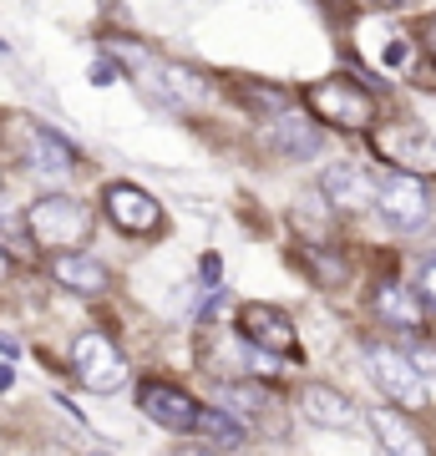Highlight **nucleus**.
<instances>
[{
	"mask_svg": "<svg viewBox=\"0 0 436 456\" xmlns=\"http://www.w3.org/2000/svg\"><path fill=\"white\" fill-rule=\"evenodd\" d=\"M371 314L391 330H421V294H411L401 279H381L371 289Z\"/></svg>",
	"mask_w": 436,
	"mask_h": 456,
	"instance_id": "nucleus-15",
	"label": "nucleus"
},
{
	"mask_svg": "<svg viewBox=\"0 0 436 456\" xmlns=\"http://www.w3.org/2000/svg\"><path fill=\"white\" fill-rule=\"evenodd\" d=\"M300 416L309 426H320V431H350L356 426V406L335 386H320V380H309L305 391H300Z\"/></svg>",
	"mask_w": 436,
	"mask_h": 456,
	"instance_id": "nucleus-14",
	"label": "nucleus"
},
{
	"mask_svg": "<svg viewBox=\"0 0 436 456\" xmlns=\"http://www.w3.org/2000/svg\"><path fill=\"white\" fill-rule=\"evenodd\" d=\"M239 335L264 355H300V340H294V320L279 305H239Z\"/></svg>",
	"mask_w": 436,
	"mask_h": 456,
	"instance_id": "nucleus-9",
	"label": "nucleus"
},
{
	"mask_svg": "<svg viewBox=\"0 0 436 456\" xmlns=\"http://www.w3.org/2000/svg\"><path fill=\"white\" fill-rule=\"evenodd\" d=\"M371 431L381 436V446H386V456H432V446H426V436H421L416 426L406 421L396 406H375L371 416Z\"/></svg>",
	"mask_w": 436,
	"mask_h": 456,
	"instance_id": "nucleus-16",
	"label": "nucleus"
},
{
	"mask_svg": "<svg viewBox=\"0 0 436 456\" xmlns=\"http://www.w3.org/2000/svg\"><path fill=\"white\" fill-rule=\"evenodd\" d=\"M264 142H269V152H275L279 163H315L320 147H325V132H320V122H309V117L279 112V117H269Z\"/></svg>",
	"mask_w": 436,
	"mask_h": 456,
	"instance_id": "nucleus-11",
	"label": "nucleus"
},
{
	"mask_svg": "<svg viewBox=\"0 0 436 456\" xmlns=\"http://www.w3.org/2000/svg\"><path fill=\"white\" fill-rule=\"evenodd\" d=\"M51 279H56L62 289L81 294V299H97V294H107V284H112L107 264H97L92 254H81V248L56 254V259H51Z\"/></svg>",
	"mask_w": 436,
	"mask_h": 456,
	"instance_id": "nucleus-13",
	"label": "nucleus"
},
{
	"mask_svg": "<svg viewBox=\"0 0 436 456\" xmlns=\"http://www.w3.org/2000/svg\"><path fill=\"white\" fill-rule=\"evenodd\" d=\"M0 51H5V41H0Z\"/></svg>",
	"mask_w": 436,
	"mask_h": 456,
	"instance_id": "nucleus-26",
	"label": "nucleus"
},
{
	"mask_svg": "<svg viewBox=\"0 0 436 456\" xmlns=\"http://www.w3.org/2000/svg\"><path fill=\"white\" fill-rule=\"evenodd\" d=\"M309 112H315V122H330V127L340 132H371L375 127V97L371 86H360L356 77H320V82L305 92Z\"/></svg>",
	"mask_w": 436,
	"mask_h": 456,
	"instance_id": "nucleus-2",
	"label": "nucleus"
},
{
	"mask_svg": "<svg viewBox=\"0 0 436 456\" xmlns=\"http://www.w3.org/2000/svg\"><path fill=\"white\" fill-rule=\"evenodd\" d=\"M26 233L51 254H71L92 239V208L71 193H46L26 208Z\"/></svg>",
	"mask_w": 436,
	"mask_h": 456,
	"instance_id": "nucleus-1",
	"label": "nucleus"
},
{
	"mask_svg": "<svg viewBox=\"0 0 436 456\" xmlns=\"http://www.w3.org/2000/svg\"><path fill=\"white\" fill-rule=\"evenodd\" d=\"M366 5H375V11H401V5H416V0H366Z\"/></svg>",
	"mask_w": 436,
	"mask_h": 456,
	"instance_id": "nucleus-21",
	"label": "nucleus"
},
{
	"mask_svg": "<svg viewBox=\"0 0 436 456\" xmlns=\"http://www.w3.org/2000/svg\"><path fill=\"white\" fill-rule=\"evenodd\" d=\"M416 294H421V305H426V310L436 314V259L426 264V269H421V284H416Z\"/></svg>",
	"mask_w": 436,
	"mask_h": 456,
	"instance_id": "nucleus-20",
	"label": "nucleus"
},
{
	"mask_svg": "<svg viewBox=\"0 0 436 456\" xmlns=\"http://www.w3.org/2000/svg\"><path fill=\"white\" fill-rule=\"evenodd\" d=\"M11 137H16L21 163L31 167L36 178H71V173L81 167L77 147L66 142V137H56L51 127L31 122V117H11Z\"/></svg>",
	"mask_w": 436,
	"mask_h": 456,
	"instance_id": "nucleus-5",
	"label": "nucleus"
},
{
	"mask_svg": "<svg viewBox=\"0 0 436 456\" xmlns=\"http://www.w3.org/2000/svg\"><path fill=\"white\" fill-rule=\"evenodd\" d=\"M375 213L386 218L396 233H411L432 218V193H426V183L411 178V173H391L381 188H375Z\"/></svg>",
	"mask_w": 436,
	"mask_h": 456,
	"instance_id": "nucleus-8",
	"label": "nucleus"
},
{
	"mask_svg": "<svg viewBox=\"0 0 436 456\" xmlns=\"http://www.w3.org/2000/svg\"><path fill=\"white\" fill-rule=\"evenodd\" d=\"M426 41H432V56H436V16H432V26H426Z\"/></svg>",
	"mask_w": 436,
	"mask_h": 456,
	"instance_id": "nucleus-24",
	"label": "nucleus"
},
{
	"mask_svg": "<svg viewBox=\"0 0 436 456\" xmlns=\"http://www.w3.org/2000/svg\"><path fill=\"white\" fill-rule=\"evenodd\" d=\"M147 71L158 77V97L168 102V107H193L198 97H203V77L198 71H188V66H158V61H147Z\"/></svg>",
	"mask_w": 436,
	"mask_h": 456,
	"instance_id": "nucleus-17",
	"label": "nucleus"
},
{
	"mask_svg": "<svg viewBox=\"0 0 436 456\" xmlns=\"http://www.w3.org/2000/svg\"><path fill=\"white\" fill-rule=\"evenodd\" d=\"M320 198L335 213H366V208H375V183L360 163L340 158V163H330L320 173Z\"/></svg>",
	"mask_w": 436,
	"mask_h": 456,
	"instance_id": "nucleus-10",
	"label": "nucleus"
},
{
	"mask_svg": "<svg viewBox=\"0 0 436 456\" xmlns=\"http://www.w3.org/2000/svg\"><path fill=\"white\" fill-rule=\"evenodd\" d=\"M71 370H77V380L86 386V391H117L122 380H128V355L117 350L112 335H102V330H86V335H77V345H71Z\"/></svg>",
	"mask_w": 436,
	"mask_h": 456,
	"instance_id": "nucleus-6",
	"label": "nucleus"
},
{
	"mask_svg": "<svg viewBox=\"0 0 436 456\" xmlns=\"http://www.w3.org/2000/svg\"><path fill=\"white\" fill-rule=\"evenodd\" d=\"M92 456H107V452H92Z\"/></svg>",
	"mask_w": 436,
	"mask_h": 456,
	"instance_id": "nucleus-25",
	"label": "nucleus"
},
{
	"mask_svg": "<svg viewBox=\"0 0 436 456\" xmlns=\"http://www.w3.org/2000/svg\"><path fill=\"white\" fill-rule=\"evenodd\" d=\"M173 456H213V452H209V446H203V441H193V446H178V452H173Z\"/></svg>",
	"mask_w": 436,
	"mask_h": 456,
	"instance_id": "nucleus-22",
	"label": "nucleus"
},
{
	"mask_svg": "<svg viewBox=\"0 0 436 456\" xmlns=\"http://www.w3.org/2000/svg\"><path fill=\"white\" fill-rule=\"evenodd\" d=\"M137 406H143L147 421L168 426V431H193L198 421V401L188 391H178V386H168V380H143L137 386Z\"/></svg>",
	"mask_w": 436,
	"mask_h": 456,
	"instance_id": "nucleus-12",
	"label": "nucleus"
},
{
	"mask_svg": "<svg viewBox=\"0 0 436 456\" xmlns=\"http://www.w3.org/2000/svg\"><path fill=\"white\" fill-rule=\"evenodd\" d=\"M243 97L254 102L259 112H269V117H279L284 107H290V92H275V86H254V82L243 86Z\"/></svg>",
	"mask_w": 436,
	"mask_h": 456,
	"instance_id": "nucleus-19",
	"label": "nucleus"
},
{
	"mask_svg": "<svg viewBox=\"0 0 436 456\" xmlns=\"http://www.w3.org/2000/svg\"><path fill=\"white\" fill-rule=\"evenodd\" d=\"M360 355H366V370H371L375 391L386 395L391 406H401V411H421V406H426V380H421V365L406 355L401 345L371 340Z\"/></svg>",
	"mask_w": 436,
	"mask_h": 456,
	"instance_id": "nucleus-3",
	"label": "nucleus"
},
{
	"mask_svg": "<svg viewBox=\"0 0 436 456\" xmlns=\"http://www.w3.org/2000/svg\"><path fill=\"white\" fill-rule=\"evenodd\" d=\"M193 431L203 441H213V446H243V441H249V426H243L234 411H224V406H203L198 411V421H193Z\"/></svg>",
	"mask_w": 436,
	"mask_h": 456,
	"instance_id": "nucleus-18",
	"label": "nucleus"
},
{
	"mask_svg": "<svg viewBox=\"0 0 436 456\" xmlns=\"http://www.w3.org/2000/svg\"><path fill=\"white\" fill-rule=\"evenodd\" d=\"M102 213L128 239H152V233H162V203L147 188H137V183H107L102 188Z\"/></svg>",
	"mask_w": 436,
	"mask_h": 456,
	"instance_id": "nucleus-7",
	"label": "nucleus"
},
{
	"mask_svg": "<svg viewBox=\"0 0 436 456\" xmlns=\"http://www.w3.org/2000/svg\"><path fill=\"white\" fill-rule=\"evenodd\" d=\"M11 269H16V264H11V254H5V248H0V284L11 279Z\"/></svg>",
	"mask_w": 436,
	"mask_h": 456,
	"instance_id": "nucleus-23",
	"label": "nucleus"
},
{
	"mask_svg": "<svg viewBox=\"0 0 436 456\" xmlns=\"http://www.w3.org/2000/svg\"><path fill=\"white\" fill-rule=\"evenodd\" d=\"M371 147L381 163H396V173H411V178H432L436 173V137L411 117L371 127Z\"/></svg>",
	"mask_w": 436,
	"mask_h": 456,
	"instance_id": "nucleus-4",
	"label": "nucleus"
}]
</instances>
